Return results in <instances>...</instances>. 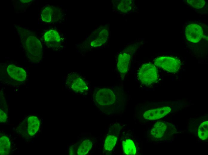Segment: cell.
Returning a JSON list of instances; mask_svg holds the SVG:
<instances>
[{
    "label": "cell",
    "instance_id": "cell-4",
    "mask_svg": "<svg viewBox=\"0 0 208 155\" xmlns=\"http://www.w3.org/2000/svg\"><path fill=\"white\" fill-rule=\"evenodd\" d=\"M176 128L172 124L158 121L151 129L150 135L152 138L156 140H169L176 133Z\"/></svg>",
    "mask_w": 208,
    "mask_h": 155
},
{
    "label": "cell",
    "instance_id": "cell-7",
    "mask_svg": "<svg viewBox=\"0 0 208 155\" xmlns=\"http://www.w3.org/2000/svg\"><path fill=\"white\" fill-rule=\"evenodd\" d=\"M109 31L107 28L102 27L96 29L91 36V45L93 47L105 44L108 39Z\"/></svg>",
    "mask_w": 208,
    "mask_h": 155
},
{
    "label": "cell",
    "instance_id": "cell-23",
    "mask_svg": "<svg viewBox=\"0 0 208 155\" xmlns=\"http://www.w3.org/2000/svg\"><path fill=\"white\" fill-rule=\"evenodd\" d=\"M74 147V146H71L69 148V152L70 155H74L75 154Z\"/></svg>",
    "mask_w": 208,
    "mask_h": 155
},
{
    "label": "cell",
    "instance_id": "cell-1",
    "mask_svg": "<svg viewBox=\"0 0 208 155\" xmlns=\"http://www.w3.org/2000/svg\"><path fill=\"white\" fill-rule=\"evenodd\" d=\"M118 97L112 89L102 88L96 90L93 95L95 103L101 108H116L120 101Z\"/></svg>",
    "mask_w": 208,
    "mask_h": 155
},
{
    "label": "cell",
    "instance_id": "cell-17",
    "mask_svg": "<svg viewBox=\"0 0 208 155\" xmlns=\"http://www.w3.org/2000/svg\"><path fill=\"white\" fill-rule=\"evenodd\" d=\"M133 4V2L132 0H121L118 3L117 8L122 13H128L132 9Z\"/></svg>",
    "mask_w": 208,
    "mask_h": 155
},
{
    "label": "cell",
    "instance_id": "cell-5",
    "mask_svg": "<svg viewBox=\"0 0 208 155\" xmlns=\"http://www.w3.org/2000/svg\"><path fill=\"white\" fill-rule=\"evenodd\" d=\"M155 65L170 72H176L180 69L181 62L178 58L170 56H160L155 59Z\"/></svg>",
    "mask_w": 208,
    "mask_h": 155
},
{
    "label": "cell",
    "instance_id": "cell-10",
    "mask_svg": "<svg viewBox=\"0 0 208 155\" xmlns=\"http://www.w3.org/2000/svg\"><path fill=\"white\" fill-rule=\"evenodd\" d=\"M171 108L164 106L156 108L151 109L145 111L143 114L144 118L147 120H153L160 119L169 114Z\"/></svg>",
    "mask_w": 208,
    "mask_h": 155
},
{
    "label": "cell",
    "instance_id": "cell-11",
    "mask_svg": "<svg viewBox=\"0 0 208 155\" xmlns=\"http://www.w3.org/2000/svg\"><path fill=\"white\" fill-rule=\"evenodd\" d=\"M130 59V55L127 52L121 53L118 56L117 67L122 77L125 75L128 70Z\"/></svg>",
    "mask_w": 208,
    "mask_h": 155
},
{
    "label": "cell",
    "instance_id": "cell-13",
    "mask_svg": "<svg viewBox=\"0 0 208 155\" xmlns=\"http://www.w3.org/2000/svg\"><path fill=\"white\" fill-rule=\"evenodd\" d=\"M7 70L9 76L16 80L22 81L26 79V72L25 70L21 67L14 64H10L7 66Z\"/></svg>",
    "mask_w": 208,
    "mask_h": 155
},
{
    "label": "cell",
    "instance_id": "cell-18",
    "mask_svg": "<svg viewBox=\"0 0 208 155\" xmlns=\"http://www.w3.org/2000/svg\"><path fill=\"white\" fill-rule=\"evenodd\" d=\"M92 145L90 140H84L81 143L77 149V154H86L91 149Z\"/></svg>",
    "mask_w": 208,
    "mask_h": 155
},
{
    "label": "cell",
    "instance_id": "cell-6",
    "mask_svg": "<svg viewBox=\"0 0 208 155\" xmlns=\"http://www.w3.org/2000/svg\"><path fill=\"white\" fill-rule=\"evenodd\" d=\"M67 83L73 91L77 92H85L88 86L85 81L80 75L76 74L69 75L67 79Z\"/></svg>",
    "mask_w": 208,
    "mask_h": 155
},
{
    "label": "cell",
    "instance_id": "cell-12",
    "mask_svg": "<svg viewBox=\"0 0 208 155\" xmlns=\"http://www.w3.org/2000/svg\"><path fill=\"white\" fill-rule=\"evenodd\" d=\"M43 38L46 44L51 47L58 46L61 41L60 36L58 32L53 30L47 31L44 34Z\"/></svg>",
    "mask_w": 208,
    "mask_h": 155
},
{
    "label": "cell",
    "instance_id": "cell-15",
    "mask_svg": "<svg viewBox=\"0 0 208 155\" xmlns=\"http://www.w3.org/2000/svg\"><path fill=\"white\" fill-rule=\"evenodd\" d=\"M123 147L124 153L127 155H135L136 149L134 142L130 139H126L123 142Z\"/></svg>",
    "mask_w": 208,
    "mask_h": 155
},
{
    "label": "cell",
    "instance_id": "cell-16",
    "mask_svg": "<svg viewBox=\"0 0 208 155\" xmlns=\"http://www.w3.org/2000/svg\"><path fill=\"white\" fill-rule=\"evenodd\" d=\"M10 144L9 139L6 136H3L0 139V154L5 155L9 154Z\"/></svg>",
    "mask_w": 208,
    "mask_h": 155
},
{
    "label": "cell",
    "instance_id": "cell-21",
    "mask_svg": "<svg viewBox=\"0 0 208 155\" xmlns=\"http://www.w3.org/2000/svg\"><path fill=\"white\" fill-rule=\"evenodd\" d=\"M187 1L190 5L197 9L203 7L205 3L204 0H188Z\"/></svg>",
    "mask_w": 208,
    "mask_h": 155
},
{
    "label": "cell",
    "instance_id": "cell-8",
    "mask_svg": "<svg viewBox=\"0 0 208 155\" xmlns=\"http://www.w3.org/2000/svg\"><path fill=\"white\" fill-rule=\"evenodd\" d=\"M185 33L187 39L193 43L198 42L203 36L202 27L195 24L188 25L186 27Z\"/></svg>",
    "mask_w": 208,
    "mask_h": 155
},
{
    "label": "cell",
    "instance_id": "cell-20",
    "mask_svg": "<svg viewBox=\"0 0 208 155\" xmlns=\"http://www.w3.org/2000/svg\"><path fill=\"white\" fill-rule=\"evenodd\" d=\"M199 138L202 140H207L208 137V121L203 122L199 125L198 130Z\"/></svg>",
    "mask_w": 208,
    "mask_h": 155
},
{
    "label": "cell",
    "instance_id": "cell-19",
    "mask_svg": "<svg viewBox=\"0 0 208 155\" xmlns=\"http://www.w3.org/2000/svg\"><path fill=\"white\" fill-rule=\"evenodd\" d=\"M117 139V137L115 135H111L108 136L104 144L105 150L108 151L112 150L116 143Z\"/></svg>",
    "mask_w": 208,
    "mask_h": 155
},
{
    "label": "cell",
    "instance_id": "cell-24",
    "mask_svg": "<svg viewBox=\"0 0 208 155\" xmlns=\"http://www.w3.org/2000/svg\"><path fill=\"white\" fill-rule=\"evenodd\" d=\"M21 2H28L30 1V0H21Z\"/></svg>",
    "mask_w": 208,
    "mask_h": 155
},
{
    "label": "cell",
    "instance_id": "cell-14",
    "mask_svg": "<svg viewBox=\"0 0 208 155\" xmlns=\"http://www.w3.org/2000/svg\"><path fill=\"white\" fill-rule=\"evenodd\" d=\"M27 123L28 134L31 136H33L39 130V121L36 117L30 116L28 118Z\"/></svg>",
    "mask_w": 208,
    "mask_h": 155
},
{
    "label": "cell",
    "instance_id": "cell-3",
    "mask_svg": "<svg viewBox=\"0 0 208 155\" xmlns=\"http://www.w3.org/2000/svg\"><path fill=\"white\" fill-rule=\"evenodd\" d=\"M137 75L140 82L147 86L155 83L158 78V71L156 66L150 63L143 64L138 70Z\"/></svg>",
    "mask_w": 208,
    "mask_h": 155
},
{
    "label": "cell",
    "instance_id": "cell-22",
    "mask_svg": "<svg viewBox=\"0 0 208 155\" xmlns=\"http://www.w3.org/2000/svg\"><path fill=\"white\" fill-rule=\"evenodd\" d=\"M7 115L6 113L3 111L0 110V121L1 122L4 123L7 120Z\"/></svg>",
    "mask_w": 208,
    "mask_h": 155
},
{
    "label": "cell",
    "instance_id": "cell-2",
    "mask_svg": "<svg viewBox=\"0 0 208 155\" xmlns=\"http://www.w3.org/2000/svg\"><path fill=\"white\" fill-rule=\"evenodd\" d=\"M24 48L27 58L31 61L37 62L42 58V48L39 39L34 35H29L25 39Z\"/></svg>",
    "mask_w": 208,
    "mask_h": 155
},
{
    "label": "cell",
    "instance_id": "cell-9",
    "mask_svg": "<svg viewBox=\"0 0 208 155\" xmlns=\"http://www.w3.org/2000/svg\"><path fill=\"white\" fill-rule=\"evenodd\" d=\"M62 13L60 10L56 7L48 6L42 10L41 14L42 20L44 22H50L60 20Z\"/></svg>",
    "mask_w": 208,
    "mask_h": 155
}]
</instances>
